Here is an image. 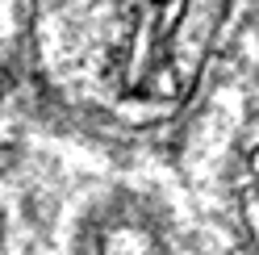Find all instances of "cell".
<instances>
[{
  "label": "cell",
  "mask_w": 259,
  "mask_h": 255,
  "mask_svg": "<svg viewBox=\"0 0 259 255\" xmlns=\"http://www.w3.org/2000/svg\"><path fill=\"white\" fill-rule=\"evenodd\" d=\"M34 51L55 97L117 125L188 105L234 0H29Z\"/></svg>",
  "instance_id": "1"
}]
</instances>
